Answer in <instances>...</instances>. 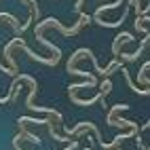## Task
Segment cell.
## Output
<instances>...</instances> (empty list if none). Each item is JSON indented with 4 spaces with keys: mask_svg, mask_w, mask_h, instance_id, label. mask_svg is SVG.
Returning <instances> with one entry per match:
<instances>
[{
    "mask_svg": "<svg viewBox=\"0 0 150 150\" xmlns=\"http://www.w3.org/2000/svg\"><path fill=\"white\" fill-rule=\"evenodd\" d=\"M129 40H133V36L129 34V32H123V34H118L114 38V42H112V53L118 55V47H121V42H129Z\"/></svg>",
    "mask_w": 150,
    "mask_h": 150,
    "instance_id": "cell-1",
    "label": "cell"
},
{
    "mask_svg": "<svg viewBox=\"0 0 150 150\" xmlns=\"http://www.w3.org/2000/svg\"><path fill=\"white\" fill-rule=\"evenodd\" d=\"M127 108H129L127 104H116V106L112 108V112H110V114H108V123H110V125H112V121H114V116H116L118 112H123V110H127Z\"/></svg>",
    "mask_w": 150,
    "mask_h": 150,
    "instance_id": "cell-2",
    "label": "cell"
},
{
    "mask_svg": "<svg viewBox=\"0 0 150 150\" xmlns=\"http://www.w3.org/2000/svg\"><path fill=\"white\" fill-rule=\"evenodd\" d=\"M144 129H150V121H148V123H146V125H144Z\"/></svg>",
    "mask_w": 150,
    "mask_h": 150,
    "instance_id": "cell-3",
    "label": "cell"
}]
</instances>
